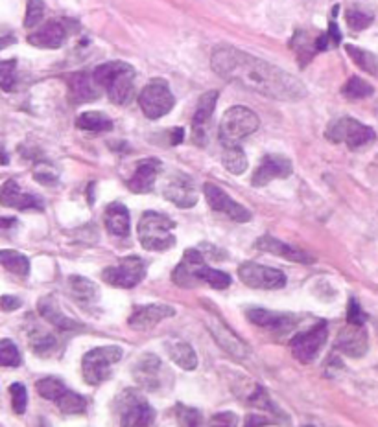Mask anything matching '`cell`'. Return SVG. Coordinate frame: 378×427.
Returning a JSON list of instances; mask_svg holds the SVG:
<instances>
[{"mask_svg":"<svg viewBox=\"0 0 378 427\" xmlns=\"http://www.w3.org/2000/svg\"><path fill=\"white\" fill-rule=\"evenodd\" d=\"M105 227H107L109 234H113L116 238H126L130 234V212H128L124 204L119 203V201L107 204V209H105Z\"/></svg>","mask_w":378,"mask_h":427,"instance_id":"484cf974","label":"cell"},{"mask_svg":"<svg viewBox=\"0 0 378 427\" xmlns=\"http://www.w3.org/2000/svg\"><path fill=\"white\" fill-rule=\"evenodd\" d=\"M325 136L334 144H345L349 149H358L371 144L377 134L369 125L362 124L351 116H344V118L330 122L325 131Z\"/></svg>","mask_w":378,"mask_h":427,"instance_id":"8992f818","label":"cell"},{"mask_svg":"<svg viewBox=\"0 0 378 427\" xmlns=\"http://www.w3.org/2000/svg\"><path fill=\"white\" fill-rule=\"evenodd\" d=\"M43 15H45V4H43V0H28L25 17L26 28H35V26L43 20Z\"/></svg>","mask_w":378,"mask_h":427,"instance_id":"b9f144b4","label":"cell"},{"mask_svg":"<svg viewBox=\"0 0 378 427\" xmlns=\"http://www.w3.org/2000/svg\"><path fill=\"white\" fill-rule=\"evenodd\" d=\"M367 321V315L360 308V302L356 298H351L347 306V323L351 324H358V326H363Z\"/></svg>","mask_w":378,"mask_h":427,"instance_id":"7dc6e473","label":"cell"},{"mask_svg":"<svg viewBox=\"0 0 378 427\" xmlns=\"http://www.w3.org/2000/svg\"><path fill=\"white\" fill-rule=\"evenodd\" d=\"M175 309L166 304H148V306H137L130 315V326L137 332H149L154 330L161 321L174 317Z\"/></svg>","mask_w":378,"mask_h":427,"instance_id":"2e32d148","label":"cell"},{"mask_svg":"<svg viewBox=\"0 0 378 427\" xmlns=\"http://www.w3.org/2000/svg\"><path fill=\"white\" fill-rule=\"evenodd\" d=\"M163 195L180 209H192L198 203V190L189 175L172 174L163 186Z\"/></svg>","mask_w":378,"mask_h":427,"instance_id":"4fadbf2b","label":"cell"},{"mask_svg":"<svg viewBox=\"0 0 378 427\" xmlns=\"http://www.w3.org/2000/svg\"><path fill=\"white\" fill-rule=\"evenodd\" d=\"M34 177H35V179H37V181H39V183L54 184L55 181H58V172H55V169L52 168V166L43 164V162H41V164L35 166V169H34Z\"/></svg>","mask_w":378,"mask_h":427,"instance_id":"c3c4849f","label":"cell"},{"mask_svg":"<svg viewBox=\"0 0 378 427\" xmlns=\"http://www.w3.org/2000/svg\"><path fill=\"white\" fill-rule=\"evenodd\" d=\"M174 104L175 98L172 94V90H170L168 83L165 80H161V78H155V80L149 81L139 96L140 109L149 120L163 118L165 115H168Z\"/></svg>","mask_w":378,"mask_h":427,"instance_id":"ba28073f","label":"cell"},{"mask_svg":"<svg viewBox=\"0 0 378 427\" xmlns=\"http://www.w3.org/2000/svg\"><path fill=\"white\" fill-rule=\"evenodd\" d=\"M216 102H218V90H209L199 98L198 105H196V113L192 116V127H194V134L198 142L203 139L205 127L212 118V113L216 109Z\"/></svg>","mask_w":378,"mask_h":427,"instance_id":"d4e9b609","label":"cell"},{"mask_svg":"<svg viewBox=\"0 0 378 427\" xmlns=\"http://www.w3.org/2000/svg\"><path fill=\"white\" fill-rule=\"evenodd\" d=\"M240 280L253 289H281L286 286V274L279 269L260 265L257 262H244L238 269Z\"/></svg>","mask_w":378,"mask_h":427,"instance_id":"8fae6325","label":"cell"},{"mask_svg":"<svg viewBox=\"0 0 378 427\" xmlns=\"http://www.w3.org/2000/svg\"><path fill=\"white\" fill-rule=\"evenodd\" d=\"M0 304H2V309H4V312H13V309H19L20 306H22L20 298L10 297V295H4V297L0 298Z\"/></svg>","mask_w":378,"mask_h":427,"instance_id":"681fc988","label":"cell"},{"mask_svg":"<svg viewBox=\"0 0 378 427\" xmlns=\"http://www.w3.org/2000/svg\"><path fill=\"white\" fill-rule=\"evenodd\" d=\"M69 288H70V293H72V297L83 304H95L100 297L96 284L89 279L78 276V274L70 276Z\"/></svg>","mask_w":378,"mask_h":427,"instance_id":"f546056e","label":"cell"},{"mask_svg":"<svg viewBox=\"0 0 378 427\" xmlns=\"http://www.w3.org/2000/svg\"><path fill=\"white\" fill-rule=\"evenodd\" d=\"M205 267H207V262H205L203 254L199 253L198 248H187L180 265L172 273V282L184 289L194 288L201 282V273Z\"/></svg>","mask_w":378,"mask_h":427,"instance_id":"5bb4252c","label":"cell"},{"mask_svg":"<svg viewBox=\"0 0 378 427\" xmlns=\"http://www.w3.org/2000/svg\"><path fill=\"white\" fill-rule=\"evenodd\" d=\"M76 125L83 131H90V133H105V131L113 130V120L100 111H87V113L78 116Z\"/></svg>","mask_w":378,"mask_h":427,"instance_id":"4dcf8cb0","label":"cell"},{"mask_svg":"<svg viewBox=\"0 0 378 427\" xmlns=\"http://www.w3.org/2000/svg\"><path fill=\"white\" fill-rule=\"evenodd\" d=\"M96 83L116 105L130 104L135 90V69L124 61H109L93 72Z\"/></svg>","mask_w":378,"mask_h":427,"instance_id":"7a4b0ae2","label":"cell"},{"mask_svg":"<svg viewBox=\"0 0 378 427\" xmlns=\"http://www.w3.org/2000/svg\"><path fill=\"white\" fill-rule=\"evenodd\" d=\"M70 94L74 98L76 104H83V102H90V99L98 98V89L95 76L89 78V74H72L69 78Z\"/></svg>","mask_w":378,"mask_h":427,"instance_id":"4316f807","label":"cell"},{"mask_svg":"<svg viewBox=\"0 0 378 427\" xmlns=\"http://www.w3.org/2000/svg\"><path fill=\"white\" fill-rule=\"evenodd\" d=\"M116 411L122 426L139 427L151 426L155 420V411L137 388H126L116 400Z\"/></svg>","mask_w":378,"mask_h":427,"instance_id":"52a82bcc","label":"cell"},{"mask_svg":"<svg viewBox=\"0 0 378 427\" xmlns=\"http://www.w3.org/2000/svg\"><path fill=\"white\" fill-rule=\"evenodd\" d=\"M329 339V324L325 321H319L316 326H312L310 330L303 333H297L294 339H292V354L294 358L301 363H310L318 358V354L321 352V348L325 346Z\"/></svg>","mask_w":378,"mask_h":427,"instance_id":"30bf717a","label":"cell"},{"mask_svg":"<svg viewBox=\"0 0 378 427\" xmlns=\"http://www.w3.org/2000/svg\"><path fill=\"white\" fill-rule=\"evenodd\" d=\"M55 405L65 412V414H81L87 409V400L81 394L74 393L67 388L65 393L61 394V398L55 402Z\"/></svg>","mask_w":378,"mask_h":427,"instance_id":"8d00e7d4","label":"cell"},{"mask_svg":"<svg viewBox=\"0 0 378 427\" xmlns=\"http://www.w3.org/2000/svg\"><path fill=\"white\" fill-rule=\"evenodd\" d=\"M245 315H248V318L253 324H257L260 328L271 330V332L275 333H286L295 323H297L294 315H288V313H277L264 308H248L245 309Z\"/></svg>","mask_w":378,"mask_h":427,"instance_id":"44dd1931","label":"cell"},{"mask_svg":"<svg viewBox=\"0 0 378 427\" xmlns=\"http://www.w3.org/2000/svg\"><path fill=\"white\" fill-rule=\"evenodd\" d=\"M39 313L46 318V321H48L50 324H52V326H55V328H60V330L80 328V324L76 323V321H72L69 315H65V313L61 312V308L54 302V298H52V297L41 298V300H39Z\"/></svg>","mask_w":378,"mask_h":427,"instance_id":"83f0119b","label":"cell"},{"mask_svg":"<svg viewBox=\"0 0 378 427\" xmlns=\"http://www.w3.org/2000/svg\"><path fill=\"white\" fill-rule=\"evenodd\" d=\"M146 276V263L140 256H126L115 265H109L102 271V279L113 288H135Z\"/></svg>","mask_w":378,"mask_h":427,"instance_id":"9c48e42d","label":"cell"},{"mask_svg":"<svg viewBox=\"0 0 378 427\" xmlns=\"http://www.w3.org/2000/svg\"><path fill=\"white\" fill-rule=\"evenodd\" d=\"M342 92H344L345 98L349 99H363L373 94L374 89L373 85H369L365 80H362L358 76H353V78L344 85Z\"/></svg>","mask_w":378,"mask_h":427,"instance_id":"74e56055","label":"cell"},{"mask_svg":"<svg viewBox=\"0 0 378 427\" xmlns=\"http://www.w3.org/2000/svg\"><path fill=\"white\" fill-rule=\"evenodd\" d=\"M67 385L61 379L54 378V376H48V378H43L35 383V391L41 398H45L48 402H58L61 398V394L67 391Z\"/></svg>","mask_w":378,"mask_h":427,"instance_id":"836d02e7","label":"cell"},{"mask_svg":"<svg viewBox=\"0 0 378 427\" xmlns=\"http://www.w3.org/2000/svg\"><path fill=\"white\" fill-rule=\"evenodd\" d=\"M209 326L212 337L216 339L220 346L224 348V350H227L231 356H234V358H245V356H248V346H245L244 341L240 337H236L233 333V330L227 328V324H225L224 321L214 318V321H210L209 323Z\"/></svg>","mask_w":378,"mask_h":427,"instance_id":"cb8c5ba5","label":"cell"},{"mask_svg":"<svg viewBox=\"0 0 378 427\" xmlns=\"http://www.w3.org/2000/svg\"><path fill=\"white\" fill-rule=\"evenodd\" d=\"M255 247L262 251V253L275 254V256H281V258H286L290 262H299V263H312L313 258L309 253H304L299 247L286 244V241H281V239L274 238V236H262V238L257 239Z\"/></svg>","mask_w":378,"mask_h":427,"instance_id":"603a6c76","label":"cell"},{"mask_svg":"<svg viewBox=\"0 0 378 427\" xmlns=\"http://www.w3.org/2000/svg\"><path fill=\"white\" fill-rule=\"evenodd\" d=\"M294 174V166L284 155H266L255 169L251 183L253 186H266L275 179H286Z\"/></svg>","mask_w":378,"mask_h":427,"instance_id":"9a60e30c","label":"cell"},{"mask_svg":"<svg viewBox=\"0 0 378 427\" xmlns=\"http://www.w3.org/2000/svg\"><path fill=\"white\" fill-rule=\"evenodd\" d=\"M236 414H233V412H224V414H216V416H212V422L210 424H222V426H234L236 424Z\"/></svg>","mask_w":378,"mask_h":427,"instance_id":"f907efd6","label":"cell"},{"mask_svg":"<svg viewBox=\"0 0 378 427\" xmlns=\"http://www.w3.org/2000/svg\"><path fill=\"white\" fill-rule=\"evenodd\" d=\"M345 19H347V24L351 30L354 31H360V30H365L367 26H371V22H373V15L371 13H367V11H362L358 10V8H351V10L347 11V15H345Z\"/></svg>","mask_w":378,"mask_h":427,"instance_id":"60d3db41","label":"cell"},{"mask_svg":"<svg viewBox=\"0 0 378 427\" xmlns=\"http://www.w3.org/2000/svg\"><path fill=\"white\" fill-rule=\"evenodd\" d=\"M222 162L233 175H242L248 169V159H245L244 149L240 146H224Z\"/></svg>","mask_w":378,"mask_h":427,"instance_id":"d6a6232c","label":"cell"},{"mask_svg":"<svg viewBox=\"0 0 378 427\" xmlns=\"http://www.w3.org/2000/svg\"><path fill=\"white\" fill-rule=\"evenodd\" d=\"M210 66L229 83L279 102H299L306 96V87L299 78L234 46H216Z\"/></svg>","mask_w":378,"mask_h":427,"instance_id":"6da1fadb","label":"cell"},{"mask_svg":"<svg viewBox=\"0 0 378 427\" xmlns=\"http://www.w3.org/2000/svg\"><path fill=\"white\" fill-rule=\"evenodd\" d=\"M69 37V26L65 20H48L39 30L28 35V43L37 48L55 50L65 45Z\"/></svg>","mask_w":378,"mask_h":427,"instance_id":"ac0fdd59","label":"cell"},{"mask_svg":"<svg viewBox=\"0 0 378 427\" xmlns=\"http://www.w3.org/2000/svg\"><path fill=\"white\" fill-rule=\"evenodd\" d=\"M0 363L4 367H19L20 365V354L17 350L15 343L10 339H2L0 341Z\"/></svg>","mask_w":378,"mask_h":427,"instance_id":"ab89813d","label":"cell"},{"mask_svg":"<svg viewBox=\"0 0 378 427\" xmlns=\"http://www.w3.org/2000/svg\"><path fill=\"white\" fill-rule=\"evenodd\" d=\"M251 403H253L255 407H260V409H264V411L274 412L275 416H281V414H283V411H279V409L275 407V403L269 400L268 393L260 387L257 388L253 396H251Z\"/></svg>","mask_w":378,"mask_h":427,"instance_id":"bcb514c9","label":"cell"},{"mask_svg":"<svg viewBox=\"0 0 378 427\" xmlns=\"http://www.w3.org/2000/svg\"><path fill=\"white\" fill-rule=\"evenodd\" d=\"M0 197H2V204H4V206H10V209L45 210V203H43V199H41L39 195L26 194V192H22L19 186V183L13 179L6 181V183L2 184Z\"/></svg>","mask_w":378,"mask_h":427,"instance_id":"ffe728a7","label":"cell"},{"mask_svg":"<svg viewBox=\"0 0 378 427\" xmlns=\"http://www.w3.org/2000/svg\"><path fill=\"white\" fill-rule=\"evenodd\" d=\"M122 356H124V352L116 344L93 348L90 352L85 354L83 361H81L85 382L89 385H100L105 379H109L113 367L122 359Z\"/></svg>","mask_w":378,"mask_h":427,"instance_id":"5b68a950","label":"cell"},{"mask_svg":"<svg viewBox=\"0 0 378 427\" xmlns=\"http://www.w3.org/2000/svg\"><path fill=\"white\" fill-rule=\"evenodd\" d=\"M175 416H177L180 424H183V426H199L201 420H203V416H201V412L198 409L189 407L184 403H177L175 405Z\"/></svg>","mask_w":378,"mask_h":427,"instance_id":"7bdbcfd3","label":"cell"},{"mask_svg":"<svg viewBox=\"0 0 378 427\" xmlns=\"http://www.w3.org/2000/svg\"><path fill=\"white\" fill-rule=\"evenodd\" d=\"M30 346L37 356H41V358H48L50 354L55 352L58 341H55V337L52 333L35 330V332L30 333Z\"/></svg>","mask_w":378,"mask_h":427,"instance_id":"d590c367","label":"cell"},{"mask_svg":"<svg viewBox=\"0 0 378 427\" xmlns=\"http://www.w3.org/2000/svg\"><path fill=\"white\" fill-rule=\"evenodd\" d=\"M175 223L170 218H166L165 214L149 212L142 214V218L137 227V234H139V241L146 251H168L174 247L175 236H174Z\"/></svg>","mask_w":378,"mask_h":427,"instance_id":"3957f363","label":"cell"},{"mask_svg":"<svg viewBox=\"0 0 378 427\" xmlns=\"http://www.w3.org/2000/svg\"><path fill=\"white\" fill-rule=\"evenodd\" d=\"M15 59H6L0 63V85L6 92H10L15 85Z\"/></svg>","mask_w":378,"mask_h":427,"instance_id":"ee69618b","label":"cell"},{"mask_svg":"<svg viewBox=\"0 0 378 427\" xmlns=\"http://www.w3.org/2000/svg\"><path fill=\"white\" fill-rule=\"evenodd\" d=\"M271 424H277V422H271L268 416H251L249 414L248 418H245V426H271Z\"/></svg>","mask_w":378,"mask_h":427,"instance_id":"816d5d0a","label":"cell"},{"mask_svg":"<svg viewBox=\"0 0 378 427\" xmlns=\"http://www.w3.org/2000/svg\"><path fill=\"white\" fill-rule=\"evenodd\" d=\"M260 120L253 111L242 105L227 109L220 122V140L224 146H238L240 140L259 130Z\"/></svg>","mask_w":378,"mask_h":427,"instance_id":"277c9868","label":"cell"},{"mask_svg":"<svg viewBox=\"0 0 378 427\" xmlns=\"http://www.w3.org/2000/svg\"><path fill=\"white\" fill-rule=\"evenodd\" d=\"M201 282L210 286L212 289H227L233 280H231L229 274L224 273V271H218V269H212L207 265V267L203 269V273H201Z\"/></svg>","mask_w":378,"mask_h":427,"instance_id":"f35d334b","label":"cell"},{"mask_svg":"<svg viewBox=\"0 0 378 427\" xmlns=\"http://www.w3.org/2000/svg\"><path fill=\"white\" fill-rule=\"evenodd\" d=\"M203 194L205 197H207V203H209V206L214 212L225 214L227 218H231L233 221H236V223H248V221H251V212L240 203H236L234 199H231L229 194L224 192L220 186H216V184H205Z\"/></svg>","mask_w":378,"mask_h":427,"instance_id":"7c38bea8","label":"cell"},{"mask_svg":"<svg viewBox=\"0 0 378 427\" xmlns=\"http://www.w3.org/2000/svg\"><path fill=\"white\" fill-rule=\"evenodd\" d=\"M345 50H347V54L351 55V59H353L360 69L369 72V74L378 76V59L374 57V54H371L367 50L358 48V46L354 45H345Z\"/></svg>","mask_w":378,"mask_h":427,"instance_id":"e575fe53","label":"cell"},{"mask_svg":"<svg viewBox=\"0 0 378 427\" xmlns=\"http://www.w3.org/2000/svg\"><path fill=\"white\" fill-rule=\"evenodd\" d=\"M163 164L157 159H146L137 162L131 179L128 181V188L135 194H148L155 186V181L159 177Z\"/></svg>","mask_w":378,"mask_h":427,"instance_id":"7402d4cb","label":"cell"},{"mask_svg":"<svg viewBox=\"0 0 378 427\" xmlns=\"http://www.w3.org/2000/svg\"><path fill=\"white\" fill-rule=\"evenodd\" d=\"M131 372L135 376V382L146 391H159V387L163 385V378H161L163 365L155 354H144L142 358L137 359Z\"/></svg>","mask_w":378,"mask_h":427,"instance_id":"e0dca14e","label":"cell"},{"mask_svg":"<svg viewBox=\"0 0 378 427\" xmlns=\"http://www.w3.org/2000/svg\"><path fill=\"white\" fill-rule=\"evenodd\" d=\"M11 403H13V411L17 414H22L26 411V403H28V393L22 383H13L10 387Z\"/></svg>","mask_w":378,"mask_h":427,"instance_id":"f6af8a7d","label":"cell"},{"mask_svg":"<svg viewBox=\"0 0 378 427\" xmlns=\"http://www.w3.org/2000/svg\"><path fill=\"white\" fill-rule=\"evenodd\" d=\"M0 263H2V267L8 269L10 273L17 274V276H26L30 273V260L26 258L25 254L17 253V251L2 248L0 251Z\"/></svg>","mask_w":378,"mask_h":427,"instance_id":"1f68e13d","label":"cell"},{"mask_svg":"<svg viewBox=\"0 0 378 427\" xmlns=\"http://www.w3.org/2000/svg\"><path fill=\"white\" fill-rule=\"evenodd\" d=\"M336 348H338L342 354L349 356V358L356 359L365 356V352H367L369 348V339L365 330H363V326L347 323V326L338 333Z\"/></svg>","mask_w":378,"mask_h":427,"instance_id":"d6986e66","label":"cell"},{"mask_svg":"<svg viewBox=\"0 0 378 427\" xmlns=\"http://www.w3.org/2000/svg\"><path fill=\"white\" fill-rule=\"evenodd\" d=\"M170 359L183 370H194L198 367V354L189 343L183 341H174L168 344Z\"/></svg>","mask_w":378,"mask_h":427,"instance_id":"f1b7e54d","label":"cell"}]
</instances>
